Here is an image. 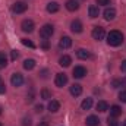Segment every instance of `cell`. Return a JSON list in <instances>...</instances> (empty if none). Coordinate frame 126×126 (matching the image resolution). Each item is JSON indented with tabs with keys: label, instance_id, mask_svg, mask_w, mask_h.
Wrapping results in <instances>:
<instances>
[{
	"label": "cell",
	"instance_id": "cell-1",
	"mask_svg": "<svg viewBox=\"0 0 126 126\" xmlns=\"http://www.w3.org/2000/svg\"><path fill=\"white\" fill-rule=\"evenodd\" d=\"M123 43V34L120 31H110L107 35V44L111 46V47H117Z\"/></svg>",
	"mask_w": 126,
	"mask_h": 126
},
{
	"label": "cell",
	"instance_id": "cell-2",
	"mask_svg": "<svg viewBox=\"0 0 126 126\" xmlns=\"http://www.w3.org/2000/svg\"><path fill=\"white\" fill-rule=\"evenodd\" d=\"M53 34H54V27H53V25H50V24H46V25L40 30V37H41L43 40L50 38Z\"/></svg>",
	"mask_w": 126,
	"mask_h": 126
},
{
	"label": "cell",
	"instance_id": "cell-3",
	"mask_svg": "<svg viewBox=\"0 0 126 126\" xmlns=\"http://www.w3.org/2000/svg\"><path fill=\"white\" fill-rule=\"evenodd\" d=\"M28 9V4L25 1H15L12 6V12L13 13H24Z\"/></svg>",
	"mask_w": 126,
	"mask_h": 126
},
{
	"label": "cell",
	"instance_id": "cell-4",
	"mask_svg": "<svg viewBox=\"0 0 126 126\" xmlns=\"http://www.w3.org/2000/svg\"><path fill=\"white\" fill-rule=\"evenodd\" d=\"M91 35H93V38L97 40V41H101L104 37H106V31H104V28L103 27H94V30L91 32Z\"/></svg>",
	"mask_w": 126,
	"mask_h": 126
},
{
	"label": "cell",
	"instance_id": "cell-5",
	"mask_svg": "<svg viewBox=\"0 0 126 126\" xmlns=\"http://www.w3.org/2000/svg\"><path fill=\"white\" fill-rule=\"evenodd\" d=\"M10 84H12L15 88L21 87V85L24 84V76H22V73H19V72L13 73V75H12V78H10Z\"/></svg>",
	"mask_w": 126,
	"mask_h": 126
},
{
	"label": "cell",
	"instance_id": "cell-6",
	"mask_svg": "<svg viewBox=\"0 0 126 126\" xmlns=\"http://www.w3.org/2000/svg\"><path fill=\"white\" fill-rule=\"evenodd\" d=\"M54 84H56V87L63 88L67 84V75L66 73H57L56 78H54Z\"/></svg>",
	"mask_w": 126,
	"mask_h": 126
},
{
	"label": "cell",
	"instance_id": "cell-7",
	"mask_svg": "<svg viewBox=\"0 0 126 126\" xmlns=\"http://www.w3.org/2000/svg\"><path fill=\"white\" fill-rule=\"evenodd\" d=\"M34 28H35V25H34V22L31 19H24L22 24H21V30L24 32H32Z\"/></svg>",
	"mask_w": 126,
	"mask_h": 126
},
{
	"label": "cell",
	"instance_id": "cell-8",
	"mask_svg": "<svg viewBox=\"0 0 126 126\" xmlns=\"http://www.w3.org/2000/svg\"><path fill=\"white\" fill-rule=\"evenodd\" d=\"M85 75H87V69H85L84 66H75V67H73V78L81 79V78H84Z\"/></svg>",
	"mask_w": 126,
	"mask_h": 126
},
{
	"label": "cell",
	"instance_id": "cell-9",
	"mask_svg": "<svg viewBox=\"0 0 126 126\" xmlns=\"http://www.w3.org/2000/svg\"><path fill=\"white\" fill-rule=\"evenodd\" d=\"M103 15H104V19L106 21H113L116 18V9L114 7H107Z\"/></svg>",
	"mask_w": 126,
	"mask_h": 126
},
{
	"label": "cell",
	"instance_id": "cell-10",
	"mask_svg": "<svg viewBox=\"0 0 126 126\" xmlns=\"http://www.w3.org/2000/svg\"><path fill=\"white\" fill-rule=\"evenodd\" d=\"M72 46V40H70V37H67V35H64L60 38V41H59V47L63 48V50H66V48H69Z\"/></svg>",
	"mask_w": 126,
	"mask_h": 126
},
{
	"label": "cell",
	"instance_id": "cell-11",
	"mask_svg": "<svg viewBox=\"0 0 126 126\" xmlns=\"http://www.w3.org/2000/svg\"><path fill=\"white\" fill-rule=\"evenodd\" d=\"M70 31L75 32V34L82 32V24H81V21H78V19L72 21V22H70Z\"/></svg>",
	"mask_w": 126,
	"mask_h": 126
},
{
	"label": "cell",
	"instance_id": "cell-12",
	"mask_svg": "<svg viewBox=\"0 0 126 126\" xmlns=\"http://www.w3.org/2000/svg\"><path fill=\"white\" fill-rule=\"evenodd\" d=\"M76 57L81 59V60H87V59L91 57V53H90L88 50H85V48H79V50L76 51Z\"/></svg>",
	"mask_w": 126,
	"mask_h": 126
},
{
	"label": "cell",
	"instance_id": "cell-13",
	"mask_svg": "<svg viewBox=\"0 0 126 126\" xmlns=\"http://www.w3.org/2000/svg\"><path fill=\"white\" fill-rule=\"evenodd\" d=\"M66 9L70 10V12H75L79 9V1L78 0H67L66 1Z\"/></svg>",
	"mask_w": 126,
	"mask_h": 126
},
{
	"label": "cell",
	"instance_id": "cell-14",
	"mask_svg": "<svg viewBox=\"0 0 126 126\" xmlns=\"http://www.w3.org/2000/svg\"><path fill=\"white\" fill-rule=\"evenodd\" d=\"M59 9H60V4L57 1H50L47 4V12L48 13H56V12H59Z\"/></svg>",
	"mask_w": 126,
	"mask_h": 126
},
{
	"label": "cell",
	"instance_id": "cell-15",
	"mask_svg": "<svg viewBox=\"0 0 126 126\" xmlns=\"http://www.w3.org/2000/svg\"><path fill=\"white\" fill-rule=\"evenodd\" d=\"M59 109H60V103L57 100H50V103H48V111L56 113V111H59Z\"/></svg>",
	"mask_w": 126,
	"mask_h": 126
},
{
	"label": "cell",
	"instance_id": "cell-16",
	"mask_svg": "<svg viewBox=\"0 0 126 126\" xmlns=\"http://www.w3.org/2000/svg\"><path fill=\"white\" fill-rule=\"evenodd\" d=\"M70 94L73 95V97H79V95L82 94V87L79 84H73L70 87Z\"/></svg>",
	"mask_w": 126,
	"mask_h": 126
},
{
	"label": "cell",
	"instance_id": "cell-17",
	"mask_svg": "<svg viewBox=\"0 0 126 126\" xmlns=\"http://www.w3.org/2000/svg\"><path fill=\"white\" fill-rule=\"evenodd\" d=\"M88 15H90V18H98V15H100V9H98V6H94V4H91L90 7H88Z\"/></svg>",
	"mask_w": 126,
	"mask_h": 126
},
{
	"label": "cell",
	"instance_id": "cell-18",
	"mask_svg": "<svg viewBox=\"0 0 126 126\" xmlns=\"http://www.w3.org/2000/svg\"><path fill=\"white\" fill-rule=\"evenodd\" d=\"M85 123H87V126H98L100 125V119L97 116H88Z\"/></svg>",
	"mask_w": 126,
	"mask_h": 126
},
{
	"label": "cell",
	"instance_id": "cell-19",
	"mask_svg": "<svg viewBox=\"0 0 126 126\" xmlns=\"http://www.w3.org/2000/svg\"><path fill=\"white\" fill-rule=\"evenodd\" d=\"M70 63H72V59H70V56H67V54H64V56H62V57L59 59V64L63 66V67L70 66Z\"/></svg>",
	"mask_w": 126,
	"mask_h": 126
},
{
	"label": "cell",
	"instance_id": "cell-20",
	"mask_svg": "<svg viewBox=\"0 0 126 126\" xmlns=\"http://www.w3.org/2000/svg\"><path fill=\"white\" fill-rule=\"evenodd\" d=\"M95 109H97V111L104 113V111H107V110H109V104H107L106 101H98V103H97V106H95Z\"/></svg>",
	"mask_w": 126,
	"mask_h": 126
},
{
	"label": "cell",
	"instance_id": "cell-21",
	"mask_svg": "<svg viewBox=\"0 0 126 126\" xmlns=\"http://www.w3.org/2000/svg\"><path fill=\"white\" fill-rule=\"evenodd\" d=\"M122 114V109L119 106H111L110 107V116L111 117H119Z\"/></svg>",
	"mask_w": 126,
	"mask_h": 126
},
{
	"label": "cell",
	"instance_id": "cell-22",
	"mask_svg": "<svg viewBox=\"0 0 126 126\" xmlns=\"http://www.w3.org/2000/svg\"><path fill=\"white\" fill-rule=\"evenodd\" d=\"M34 67H35V60L34 59H27L24 62V69L25 70H32Z\"/></svg>",
	"mask_w": 126,
	"mask_h": 126
},
{
	"label": "cell",
	"instance_id": "cell-23",
	"mask_svg": "<svg viewBox=\"0 0 126 126\" xmlns=\"http://www.w3.org/2000/svg\"><path fill=\"white\" fill-rule=\"evenodd\" d=\"M81 107H82V110H90L93 107V98H85L81 103Z\"/></svg>",
	"mask_w": 126,
	"mask_h": 126
},
{
	"label": "cell",
	"instance_id": "cell-24",
	"mask_svg": "<svg viewBox=\"0 0 126 126\" xmlns=\"http://www.w3.org/2000/svg\"><path fill=\"white\" fill-rule=\"evenodd\" d=\"M6 66H7V56L3 51H0V69H4Z\"/></svg>",
	"mask_w": 126,
	"mask_h": 126
},
{
	"label": "cell",
	"instance_id": "cell-25",
	"mask_svg": "<svg viewBox=\"0 0 126 126\" xmlns=\"http://www.w3.org/2000/svg\"><path fill=\"white\" fill-rule=\"evenodd\" d=\"M21 43L25 46V47H30V48H35V44L32 43L31 40H28V38H22L21 40Z\"/></svg>",
	"mask_w": 126,
	"mask_h": 126
},
{
	"label": "cell",
	"instance_id": "cell-26",
	"mask_svg": "<svg viewBox=\"0 0 126 126\" xmlns=\"http://www.w3.org/2000/svg\"><path fill=\"white\" fill-rule=\"evenodd\" d=\"M41 98H43V100H50V98H51V93H50L48 90H46V88L41 90Z\"/></svg>",
	"mask_w": 126,
	"mask_h": 126
},
{
	"label": "cell",
	"instance_id": "cell-27",
	"mask_svg": "<svg viewBox=\"0 0 126 126\" xmlns=\"http://www.w3.org/2000/svg\"><path fill=\"white\" fill-rule=\"evenodd\" d=\"M111 87L113 88H120L122 87V79H113L111 81Z\"/></svg>",
	"mask_w": 126,
	"mask_h": 126
},
{
	"label": "cell",
	"instance_id": "cell-28",
	"mask_svg": "<svg viewBox=\"0 0 126 126\" xmlns=\"http://www.w3.org/2000/svg\"><path fill=\"white\" fill-rule=\"evenodd\" d=\"M107 123H109V126H119L117 120H116V117H111V116L107 119Z\"/></svg>",
	"mask_w": 126,
	"mask_h": 126
},
{
	"label": "cell",
	"instance_id": "cell-29",
	"mask_svg": "<svg viewBox=\"0 0 126 126\" xmlns=\"http://www.w3.org/2000/svg\"><path fill=\"white\" fill-rule=\"evenodd\" d=\"M31 125H32L31 117H24L22 119V126H31Z\"/></svg>",
	"mask_w": 126,
	"mask_h": 126
},
{
	"label": "cell",
	"instance_id": "cell-30",
	"mask_svg": "<svg viewBox=\"0 0 126 126\" xmlns=\"http://www.w3.org/2000/svg\"><path fill=\"white\" fill-rule=\"evenodd\" d=\"M41 48H44V50H48V48H50V43H48V40H43V43H41Z\"/></svg>",
	"mask_w": 126,
	"mask_h": 126
},
{
	"label": "cell",
	"instance_id": "cell-31",
	"mask_svg": "<svg viewBox=\"0 0 126 126\" xmlns=\"http://www.w3.org/2000/svg\"><path fill=\"white\" fill-rule=\"evenodd\" d=\"M34 98H35V94H34V91H31L30 94H27V103H32Z\"/></svg>",
	"mask_w": 126,
	"mask_h": 126
},
{
	"label": "cell",
	"instance_id": "cell-32",
	"mask_svg": "<svg viewBox=\"0 0 126 126\" xmlns=\"http://www.w3.org/2000/svg\"><path fill=\"white\" fill-rule=\"evenodd\" d=\"M95 1H97L98 6H107V4H110V0H95Z\"/></svg>",
	"mask_w": 126,
	"mask_h": 126
},
{
	"label": "cell",
	"instance_id": "cell-33",
	"mask_svg": "<svg viewBox=\"0 0 126 126\" xmlns=\"http://www.w3.org/2000/svg\"><path fill=\"white\" fill-rule=\"evenodd\" d=\"M119 100H120L122 103H126V90L125 91H120V94H119Z\"/></svg>",
	"mask_w": 126,
	"mask_h": 126
},
{
	"label": "cell",
	"instance_id": "cell-34",
	"mask_svg": "<svg viewBox=\"0 0 126 126\" xmlns=\"http://www.w3.org/2000/svg\"><path fill=\"white\" fill-rule=\"evenodd\" d=\"M18 56H19V54H18V51H16V50H12V53H10L12 60H16V59H18Z\"/></svg>",
	"mask_w": 126,
	"mask_h": 126
},
{
	"label": "cell",
	"instance_id": "cell-35",
	"mask_svg": "<svg viewBox=\"0 0 126 126\" xmlns=\"http://www.w3.org/2000/svg\"><path fill=\"white\" fill-rule=\"evenodd\" d=\"M43 110H44V107H43V104H37V106H35V111H37V113H41Z\"/></svg>",
	"mask_w": 126,
	"mask_h": 126
},
{
	"label": "cell",
	"instance_id": "cell-36",
	"mask_svg": "<svg viewBox=\"0 0 126 126\" xmlns=\"http://www.w3.org/2000/svg\"><path fill=\"white\" fill-rule=\"evenodd\" d=\"M4 93H6V85L0 81V94H4Z\"/></svg>",
	"mask_w": 126,
	"mask_h": 126
},
{
	"label": "cell",
	"instance_id": "cell-37",
	"mask_svg": "<svg viewBox=\"0 0 126 126\" xmlns=\"http://www.w3.org/2000/svg\"><path fill=\"white\" fill-rule=\"evenodd\" d=\"M120 70H122V72H126V60L122 62V64H120Z\"/></svg>",
	"mask_w": 126,
	"mask_h": 126
},
{
	"label": "cell",
	"instance_id": "cell-38",
	"mask_svg": "<svg viewBox=\"0 0 126 126\" xmlns=\"http://www.w3.org/2000/svg\"><path fill=\"white\" fill-rule=\"evenodd\" d=\"M47 73H48L47 69H43V70H41V76H43V78H47Z\"/></svg>",
	"mask_w": 126,
	"mask_h": 126
},
{
	"label": "cell",
	"instance_id": "cell-39",
	"mask_svg": "<svg viewBox=\"0 0 126 126\" xmlns=\"http://www.w3.org/2000/svg\"><path fill=\"white\" fill-rule=\"evenodd\" d=\"M122 87H125V88H126V78L122 79Z\"/></svg>",
	"mask_w": 126,
	"mask_h": 126
},
{
	"label": "cell",
	"instance_id": "cell-40",
	"mask_svg": "<svg viewBox=\"0 0 126 126\" xmlns=\"http://www.w3.org/2000/svg\"><path fill=\"white\" fill-rule=\"evenodd\" d=\"M38 126H48V123H47V122H40Z\"/></svg>",
	"mask_w": 126,
	"mask_h": 126
},
{
	"label": "cell",
	"instance_id": "cell-41",
	"mask_svg": "<svg viewBox=\"0 0 126 126\" xmlns=\"http://www.w3.org/2000/svg\"><path fill=\"white\" fill-rule=\"evenodd\" d=\"M123 126H126V120H125V122H123Z\"/></svg>",
	"mask_w": 126,
	"mask_h": 126
},
{
	"label": "cell",
	"instance_id": "cell-42",
	"mask_svg": "<svg viewBox=\"0 0 126 126\" xmlns=\"http://www.w3.org/2000/svg\"><path fill=\"white\" fill-rule=\"evenodd\" d=\"M0 114H1V107H0Z\"/></svg>",
	"mask_w": 126,
	"mask_h": 126
},
{
	"label": "cell",
	"instance_id": "cell-43",
	"mask_svg": "<svg viewBox=\"0 0 126 126\" xmlns=\"http://www.w3.org/2000/svg\"><path fill=\"white\" fill-rule=\"evenodd\" d=\"M0 126H1V122H0Z\"/></svg>",
	"mask_w": 126,
	"mask_h": 126
}]
</instances>
